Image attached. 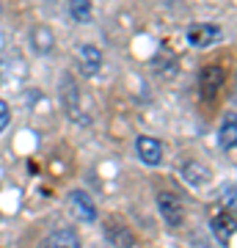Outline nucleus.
<instances>
[{"instance_id":"nucleus-1","label":"nucleus","mask_w":237,"mask_h":248,"mask_svg":"<svg viewBox=\"0 0 237 248\" xmlns=\"http://www.w3.org/2000/svg\"><path fill=\"white\" fill-rule=\"evenodd\" d=\"M158 213L163 215V221H166L168 226H179L182 218H185V204L176 193L163 190V193H158Z\"/></svg>"},{"instance_id":"nucleus-2","label":"nucleus","mask_w":237,"mask_h":248,"mask_svg":"<svg viewBox=\"0 0 237 248\" xmlns=\"http://www.w3.org/2000/svg\"><path fill=\"white\" fill-rule=\"evenodd\" d=\"M223 83H226V72H223V66H218V63L207 66V69L202 72V78H199L202 97L204 99H215L218 97V91L223 89Z\"/></svg>"},{"instance_id":"nucleus-3","label":"nucleus","mask_w":237,"mask_h":248,"mask_svg":"<svg viewBox=\"0 0 237 248\" xmlns=\"http://www.w3.org/2000/svg\"><path fill=\"white\" fill-rule=\"evenodd\" d=\"M135 152H138L143 166H160V160H163V146L152 135H138L135 138Z\"/></svg>"},{"instance_id":"nucleus-4","label":"nucleus","mask_w":237,"mask_h":248,"mask_svg":"<svg viewBox=\"0 0 237 248\" xmlns=\"http://www.w3.org/2000/svg\"><path fill=\"white\" fill-rule=\"evenodd\" d=\"M221 39V28L212 22H196L188 28V42L193 47H210Z\"/></svg>"},{"instance_id":"nucleus-5","label":"nucleus","mask_w":237,"mask_h":248,"mask_svg":"<svg viewBox=\"0 0 237 248\" xmlns=\"http://www.w3.org/2000/svg\"><path fill=\"white\" fill-rule=\"evenodd\" d=\"M69 207H72V213H75V218H78V221H83V223H91L94 218H97V207H94V199H91L86 190H72Z\"/></svg>"},{"instance_id":"nucleus-6","label":"nucleus","mask_w":237,"mask_h":248,"mask_svg":"<svg viewBox=\"0 0 237 248\" xmlns=\"http://www.w3.org/2000/svg\"><path fill=\"white\" fill-rule=\"evenodd\" d=\"M179 174H182V179L188 185H193V187H204L212 182V171L204 163H196V160H185L179 166Z\"/></svg>"},{"instance_id":"nucleus-7","label":"nucleus","mask_w":237,"mask_h":248,"mask_svg":"<svg viewBox=\"0 0 237 248\" xmlns=\"http://www.w3.org/2000/svg\"><path fill=\"white\" fill-rule=\"evenodd\" d=\"M78 61H80L83 75H88V78H94V75L102 69V53H99V47H94V45H83L80 47Z\"/></svg>"},{"instance_id":"nucleus-8","label":"nucleus","mask_w":237,"mask_h":248,"mask_svg":"<svg viewBox=\"0 0 237 248\" xmlns=\"http://www.w3.org/2000/svg\"><path fill=\"white\" fill-rule=\"evenodd\" d=\"M212 234L221 246H229L235 240V213H221L212 218Z\"/></svg>"},{"instance_id":"nucleus-9","label":"nucleus","mask_w":237,"mask_h":248,"mask_svg":"<svg viewBox=\"0 0 237 248\" xmlns=\"http://www.w3.org/2000/svg\"><path fill=\"white\" fill-rule=\"evenodd\" d=\"M78 246H80V240L72 229H58L42 243V248H78Z\"/></svg>"},{"instance_id":"nucleus-10","label":"nucleus","mask_w":237,"mask_h":248,"mask_svg":"<svg viewBox=\"0 0 237 248\" xmlns=\"http://www.w3.org/2000/svg\"><path fill=\"white\" fill-rule=\"evenodd\" d=\"M61 99H63V105H66L69 113L78 108V83L72 80V75H63L61 78Z\"/></svg>"},{"instance_id":"nucleus-11","label":"nucleus","mask_w":237,"mask_h":248,"mask_svg":"<svg viewBox=\"0 0 237 248\" xmlns=\"http://www.w3.org/2000/svg\"><path fill=\"white\" fill-rule=\"evenodd\" d=\"M235 143H237V122H235V113H229L223 127H221V149L232 152Z\"/></svg>"},{"instance_id":"nucleus-12","label":"nucleus","mask_w":237,"mask_h":248,"mask_svg":"<svg viewBox=\"0 0 237 248\" xmlns=\"http://www.w3.org/2000/svg\"><path fill=\"white\" fill-rule=\"evenodd\" d=\"M69 14L72 19L86 25V22L94 19V6H91V0H69Z\"/></svg>"},{"instance_id":"nucleus-13","label":"nucleus","mask_w":237,"mask_h":248,"mask_svg":"<svg viewBox=\"0 0 237 248\" xmlns=\"http://www.w3.org/2000/svg\"><path fill=\"white\" fill-rule=\"evenodd\" d=\"M105 234H108V240L111 243H116V246H122V248H127L132 243V234L127 229H124L122 223H113V221H108V229H105Z\"/></svg>"},{"instance_id":"nucleus-14","label":"nucleus","mask_w":237,"mask_h":248,"mask_svg":"<svg viewBox=\"0 0 237 248\" xmlns=\"http://www.w3.org/2000/svg\"><path fill=\"white\" fill-rule=\"evenodd\" d=\"M31 42H33L36 53H50L53 50V33H50V28H36L33 36H31Z\"/></svg>"},{"instance_id":"nucleus-15","label":"nucleus","mask_w":237,"mask_h":248,"mask_svg":"<svg viewBox=\"0 0 237 248\" xmlns=\"http://www.w3.org/2000/svg\"><path fill=\"white\" fill-rule=\"evenodd\" d=\"M9 124H11V110H9V105L0 99V133H6Z\"/></svg>"},{"instance_id":"nucleus-16","label":"nucleus","mask_w":237,"mask_h":248,"mask_svg":"<svg viewBox=\"0 0 237 248\" xmlns=\"http://www.w3.org/2000/svg\"><path fill=\"white\" fill-rule=\"evenodd\" d=\"M78 248H80V246H78Z\"/></svg>"}]
</instances>
